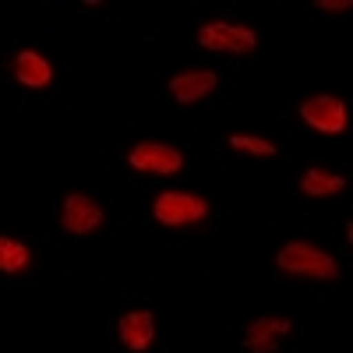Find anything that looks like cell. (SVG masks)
<instances>
[{
	"label": "cell",
	"instance_id": "1",
	"mask_svg": "<svg viewBox=\"0 0 353 353\" xmlns=\"http://www.w3.org/2000/svg\"><path fill=\"white\" fill-rule=\"evenodd\" d=\"M276 265L286 276H304V279H336L339 276V265L329 251H321L307 241H293L286 248H279Z\"/></svg>",
	"mask_w": 353,
	"mask_h": 353
},
{
	"label": "cell",
	"instance_id": "2",
	"mask_svg": "<svg viewBox=\"0 0 353 353\" xmlns=\"http://www.w3.org/2000/svg\"><path fill=\"white\" fill-rule=\"evenodd\" d=\"M194 43L205 50H216V53H254L258 50V36L244 25H233V21H205L198 25Z\"/></svg>",
	"mask_w": 353,
	"mask_h": 353
},
{
	"label": "cell",
	"instance_id": "3",
	"mask_svg": "<svg viewBox=\"0 0 353 353\" xmlns=\"http://www.w3.org/2000/svg\"><path fill=\"white\" fill-rule=\"evenodd\" d=\"M152 216L163 226H194L209 216V201L191 191H163L152 205Z\"/></svg>",
	"mask_w": 353,
	"mask_h": 353
},
{
	"label": "cell",
	"instance_id": "4",
	"mask_svg": "<svg viewBox=\"0 0 353 353\" xmlns=\"http://www.w3.org/2000/svg\"><path fill=\"white\" fill-rule=\"evenodd\" d=\"M128 166L138 170V173H156V176H173L181 173L184 166V156L181 149L173 145H163V141H141L128 152Z\"/></svg>",
	"mask_w": 353,
	"mask_h": 353
},
{
	"label": "cell",
	"instance_id": "5",
	"mask_svg": "<svg viewBox=\"0 0 353 353\" xmlns=\"http://www.w3.org/2000/svg\"><path fill=\"white\" fill-rule=\"evenodd\" d=\"M301 117H304L307 128H314L321 134H343L346 124H350L346 103L339 96H307L301 103Z\"/></svg>",
	"mask_w": 353,
	"mask_h": 353
},
{
	"label": "cell",
	"instance_id": "6",
	"mask_svg": "<svg viewBox=\"0 0 353 353\" xmlns=\"http://www.w3.org/2000/svg\"><path fill=\"white\" fill-rule=\"evenodd\" d=\"M106 212H103V205L96 198H88V194H68L64 198V209H61V226L68 233H74V237H88V233H96L103 226Z\"/></svg>",
	"mask_w": 353,
	"mask_h": 353
},
{
	"label": "cell",
	"instance_id": "7",
	"mask_svg": "<svg viewBox=\"0 0 353 353\" xmlns=\"http://www.w3.org/2000/svg\"><path fill=\"white\" fill-rule=\"evenodd\" d=\"M216 85H219L216 71H209V68H191V71L173 74L166 88H170V96H173L176 103L191 106V103H198V99H205V96H209Z\"/></svg>",
	"mask_w": 353,
	"mask_h": 353
},
{
	"label": "cell",
	"instance_id": "8",
	"mask_svg": "<svg viewBox=\"0 0 353 353\" xmlns=\"http://www.w3.org/2000/svg\"><path fill=\"white\" fill-rule=\"evenodd\" d=\"M290 332H293L290 318H254L248 325V336H244V350H251V353H276L279 343Z\"/></svg>",
	"mask_w": 353,
	"mask_h": 353
},
{
	"label": "cell",
	"instance_id": "9",
	"mask_svg": "<svg viewBox=\"0 0 353 353\" xmlns=\"http://www.w3.org/2000/svg\"><path fill=\"white\" fill-rule=\"evenodd\" d=\"M117 336H121V343L131 353L149 350L152 339H156V318L149 311H131V314H124L121 321H117Z\"/></svg>",
	"mask_w": 353,
	"mask_h": 353
},
{
	"label": "cell",
	"instance_id": "10",
	"mask_svg": "<svg viewBox=\"0 0 353 353\" xmlns=\"http://www.w3.org/2000/svg\"><path fill=\"white\" fill-rule=\"evenodd\" d=\"M14 78L25 88H46L53 81V64L36 50H18L14 53Z\"/></svg>",
	"mask_w": 353,
	"mask_h": 353
},
{
	"label": "cell",
	"instance_id": "11",
	"mask_svg": "<svg viewBox=\"0 0 353 353\" xmlns=\"http://www.w3.org/2000/svg\"><path fill=\"white\" fill-rule=\"evenodd\" d=\"M28 269H32V248L18 237L0 233V272L18 276V272H28Z\"/></svg>",
	"mask_w": 353,
	"mask_h": 353
},
{
	"label": "cell",
	"instance_id": "12",
	"mask_svg": "<svg viewBox=\"0 0 353 353\" xmlns=\"http://www.w3.org/2000/svg\"><path fill=\"white\" fill-rule=\"evenodd\" d=\"M346 188V181L339 173H329V170H318V166H311L304 176H301V191L307 194V198H332V194H339Z\"/></svg>",
	"mask_w": 353,
	"mask_h": 353
},
{
	"label": "cell",
	"instance_id": "13",
	"mask_svg": "<svg viewBox=\"0 0 353 353\" xmlns=\"http://www.w3.org/2000/svg\"><path fill=\"white\" fill-rule=\"evenodd\" d=\"M230 149H237V152H251V156H261V159L276 156V145H272V141H265V138H251V134H233V138H230Z\"/></svg>",
	"mask_w": 353,
	"mask_h": 353
},
{
	"label": "cell",
	"instance_id": "14",
	"mask_svg": "<svg viewBox=\"0 0 353 353\" xmlns=\"http://www.w3.org/2000/svg\"><path fill=\"white\" fill-rule=\"evenodd\" d=\"M314 8H318V11H332V14H343V11H350V0H318Z\"/></svg>",
	"mask_w": 353,
	"mask_h": 353
}]
</instances>
